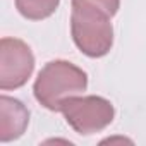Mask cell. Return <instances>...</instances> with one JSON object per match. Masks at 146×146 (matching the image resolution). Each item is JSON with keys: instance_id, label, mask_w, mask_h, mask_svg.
Returning a JSON list of instances; mask_svg holds the SVG:
<instances>
[{"instance_id": "obj_1", "label": "cell", "mask_w": 146, "mask_h": 146, "mask_svg": "<svg viewBox=\"0 0 146 146\" xmlns=\"http://www.w3.org/2000/svg\"><path fill=\"white\" fill-rule=\"evenodd\" d=\"M120 0H72L70 33L76 46L88 57L98 58L113 45L110 19L119 12Z\"/></svg>"}, {"instance_id": "obj_2", "label": "cell", "mask_w": 146, "mask_h": 146, "mask_svg": "<svg viewBox=\"0 0 146 146\" xmlns=\"http://www.w3.org/2000/svg\"><path fill=\"white\" fill-rule=\"evenodd\" d=\"M88 88V76L83 69L67 60H52L38 72L33 91L35 98L48 110L60 112L64 100L81 95Z\"/></svg>"}, {"instance_id": "obj_3", "label": "cell", "mask_w": 146, "mask_h": 146, "mask_svg": "<svg viewBox=\"0 0 146 146\" xmlns=\"http://www.w3.org/2000/svg\"><path fill=\"white\" fill-rule=\"evenodd\" d=\"M60 112L67 124L81 136H90L103 131L113 122L115 108L102 96H70L62 102Z\"/></svg>"}, {"instance_id": "obj_4", "label": "cell", "mask_w": 146, "mask_h": 146, "mask_svg": "<svg viewBox=\"0 0 146 146\" xmlns=\"http://www.w3.org/2000/svg\"><path fill=\"white\" fill-rule=\"evenodd\" d=\"M35 70V55L31 48L17 38H2L0 41V88L2 91L17 90L28 83Z\"/></svg>"}, {"instance_id": "obj_5", "label": "cell", "mask_w": 146, "mask_h": 146, "mask_svg": "<svg viewBox=\"0 0 146 146\" xmlns=\"http://www.w3.org/2000/svg\"><path fill=\"white\" fill-rule=\"evenodd\" d=\"M29 124V110L16 98L0 96V141L9 143L21 137Z\"/></svg>"}, {"instance_id": "obj_6", "label": "cell", "mask_w": 146, "mask_h": 146, "mask_svg": "<svg viewBox=\"0 0 146 146\" xmlns=\"http://www.w3.org/2000/svg\"><path fill=\"white\" fill-rule=\"evenodd\" d=\"M60 4V0H16V9L29 21H41L50 17Z\"/></svg>"}]
</instances>
